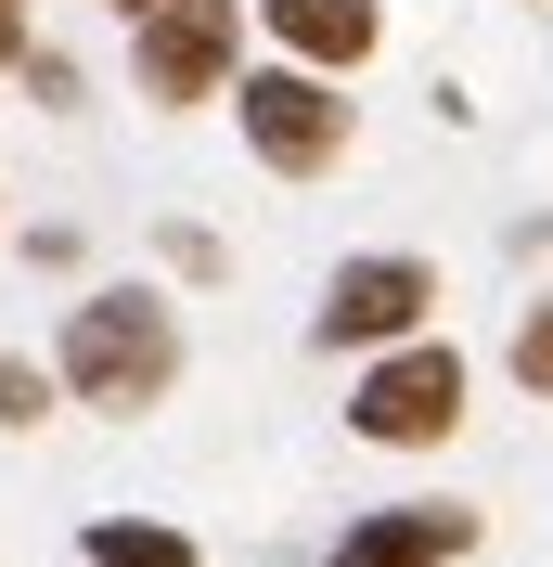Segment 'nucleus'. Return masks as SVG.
<instances>
[{"instance_id": "8", "label": "nucleus", "mask_w": 553, "mask_h": 567, "mask_svg": "<svg viewBox=\"0 0 553 567\" xmlns=\"http://www.w3.org/2000/svg\"><path fill=\"white\" fill-rule=\"evenodd\" d=\"M77 555L91 567H194V529H168V516H91Z\"/></svg>"}, {"instance_id": "5", "label": "nucleus", "mask_w": 553, "mask_h": 567, "mask_svg": "<svg viewBox=\"0 0 553 567\" xmlns=\"http://www.w3.org/2000/svg\"><path fill=\"white\" fill-rule=\"evenodd\" d=\"M129 52H142V91H155V104H207V91H232L244 13L232 0H168V13L129 27Z\"/></svg>"}, {"instance_id": "9", "label": "nucleus", "mask_w": 553, "mask_h": 567, "mask_svg": "<svg viewBox=\"0 0 553 567\" xmlns=\"http://www.w3.org/2000/svg\"><path fill=\"white\" fill-rule=\"evenodd\" d=\"M515 388L553 400V297H528V322H515Z\"/></svg>"}, {"instance_id": "1", "label": "nucleus", "mask_w": 553, "mask_h": 567, "mask_svg": "<svg viewBox=\"0 0 553 567\" xmlns=\"http://www.w3.org/2000/svg\"><path fill=\"white\" fill-rule=\"evenodd\" d=\"M65 400H91V413H155V400L180 388V310L155 297V284H104V297H77L65 310Z\"/></svg>"}, {"instance_id": "12", "label": "nucleus", "mask_w": 553, "mask_h": 567, "mask_svg": "<svg viewBox=\"0 0 553 567\" xmlns=\"http://www.w3.org/2000/svg\"><path fill=\"white\" fill-rule=\"evenodd\" d=\"M142 13H168V0H116V27H142Z\"/></svg>"}, {"instance_id": "11", "label": "nucleus", "mask_w": 553, "mask_h": 567, "mask_svg": "<svg viewBox=\"0 0 553 567\" xmlns=\"http://www.w3.org/2000/svg\"><path fill=\"white\" fill-rule=\"evenodd\" d=\"M0 65H27V0H0Z\"/></svg>"}, {"instance_id": "3", "label": "nucleus", "mask_w": 553, "mask_h": 567, "mask_svg": "<svg viewBox=\"0 0 553 567\" xmlns=\"http://www.w3.org/2000/svg\"><path fill=\"white\" fill-rule=\"evenodd\" d=\"M463 349H438V336H413V349H374L361 361V388H347V425L374 439V452H438L450 425H463Z\"/></svg>"}, {"instance_id": "4", "label": "nucleus", "mask_w": 553, "mask_h": 567, "mask_svg": "<svg viewBox=\"0 0 553 567\" xmlns=\"http://www.w3.org/2000/svg\"><path fill=\"white\" fill-rule=\"evenodd\" d=\"M425 310H438V271H425L413 246H386V258H335V284H322V349H413Z\"/></svg>"}, {"instance_id": "7", "label": "nucleus", "mask_w": 553, "mask_h": 567, "mask_svg": "<svg viewBox=\"0 0 553 567\" xmlns=\"http://www.w3.org/2000/svg\"><path fill=\"white\" fill-rule=\"evenodd\" d=\"M258 27L283 39V65H322V78H347V65H374L386 13H374V0H258Z\"/></svg>"}, {"instance_id": "2", "label": "nucleus", "mask_w": 553, "mask_h": 567, "mask_svg": "<svg viewBox=\"0 0 553 567\" xmlns=\"http://www.w3.org/2000/svg\"><path fill=\"white\" fill-rule=\"evenodd\" d=\"M232 116H244V155H258L271 181H322L347 155V91L322 65H244Z\"/></svg>"}, {"instance_id": "6", "label": "nucleus", "mask_w": 553, "mask_h": 567, "mask_svg": "<svg viewBox=\"0 0 553 567\" xmlns=\"http://www.w3.org/2000/svg\"><path fill=\"white\" fill-rule=\"evenodd\" d=\"M477 555V503H374L347 516L322 567H463Z\"/></svg>"}, {"instance_id": "10", "label": "nucleus", "mask_w": 553, "mask_h": 567, "mask_svg": "<svg viewBox=\"0 0 553 567\" xmlns=\"http://www.w3.org/2000/svg\"><path fill=\"white\" fill-rule=\"evenodd\" d=\"M52 388H65V374H39V361L0 349V425H39V413H52Z\"/></svg>"}]
</instances>
